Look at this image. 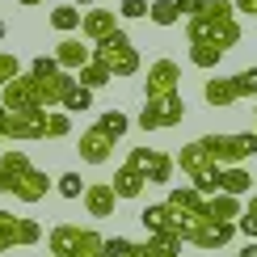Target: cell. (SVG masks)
Instances as JSON below:
<instances>
[{
  "mask_svg": "<svg viewBox=\"0 0 257 257\" xmlns=\"http://www.w3.org/2000/svg\"><path fill=\"white\" fill-rule=\"evenodd\" d=\"M51 257H105V236L80 223H55L47 236Z\"/></svg>",
  "mask_w": 257,
  "mask_h": 257,
  "instance_id": "6da1fadb",
  "label": "cell"
},
{
  "mask_svg": "<svg viewBox=\"0 0 257 257\" xmlns=\"http://www.w3.org/2000/svg\"><path fill=\"white\" fill-rule=\"evenodd\" d=\"M93 59L105 63V68L114 72V80H126V76L139 72V51H135V42H131L126 30H114L105 42H97V47H93Z\"/></svg>",
  "mask_w": 257,
  "mask_h": 257,
  "instance_id": "7a4b0ae2",
  "label": "cell"
},
{
  "mask_svg": "<svg viewBox=\"0 0 257 257\" xmlns=\"http://www.w3.org/2000/svg\"><path fill=\"white\" fill-rule=\"evenodd\" d=\"M186 34L190 42H211L219 51H232L240 42V21L236 17H211V13H198L186 21Z\"/></svg>",
  "mask_w": 257,
  "mask_h": 257,
  "instance_id": "3957f363",
  "label": "cell"
},
{
  "mask_svg": "<svg viewBox=\"0 0 257 257\" xmlns=\"http://www.w3.org/2000/svg\"><path fill=\"white\" fill-rule=\"evenodd\" d=\"M198 144L207 148L211 160H215V165H223V169L244 165V160L257 156V131H240V135H202Z\"/></svg>",
  "mask_w": 257,
  "mask_h": 257,
  "instance_id": "277c9868",
  "label": "cell"
},
{
  "mask_svg": "<svg viewBox=\"0 0 257 257\" xmlns=\"http://www.w3.org/2000/svg\"><path fill=\"white\" fill-rule=\"evenodd\" d=\"M126 165H131L135 173H144L148 186H173V169H177V160L169 156V152H160V148H131Z\"/></svg>",
  "mask_w": 257,
  "mask_h": 257,
  "instance_id": "5b68a950",
  "label": "cell"
},
{
  "mask_svg": "<svg viewBox=\"0 0 257 257\" xmlns=\"http://www.w3.org/2000/svg\"><path fill=\"white\" fill-rule=\"evenodd\" d=\"M181 236L190 244H198V249H228L232 240H236V223H223V219H194L181 228Z\"/></svg>",
  "mask_w": 257,
  "mask_h": 257,
  "instance_id": "8992f818",
  "label": "cell"
},
{
  "mask_svg": "<svg viewBox=\"0 0 257 257\" xmlns=\"http://www.w3.org/2000/svg\"><path fill=\"white\" fill-rule=\"evenodd\" d=\"M186 118V97L173 93V97H156V101H144V114H139V126L144 131H169Z\"/></svg>",
  "mask_w": 257,
  "mask_h": 257,
  "instance_id": "52a82bcc",
  "label": "cell"
},
{
  "mask_svg": "<svg viewBox=\"0 0 257 257\" xmlns=\"http://www.w3.org/2000/svg\"><path fill=\"white\" fill-rule=\"evenodd\" d=\"M181 93V68L173 59H156L148 63V80H144V101H156V97H173Z\"/></svg>",
  "mask_w": 257,
  "mask_h": 257,
  "instance_id": "ba28073f",
  "label": "cell"
},
{
  "mask_svg": "<svg viewBox=\"0 0 257 257\" xmlns=\"http://www.w3.org/2000/svg\"><path fill=\"white\" fill-rule=\"evenodd\" d=\"M0 105H5L9 114H30V110H42L38 80L30 76V72H21L13 84H5V89H0Z\"/></svg>",
  "mask_w": 257,
  "mask_h": 257,
  "instance_id": "9c48e42d",
  "label": "cell"
},
{
  "mask_svg": "<svg viewBox=\"0 0 257 257\" xmlns=\"http://www.w3.org/2000/svg\"><path fill=\"white\" fill-rule=\"evenodd\" d=\"M165 202L177 215V228H186V223H194V219H207V198H202L194 186H169Z\"/></svg>",
  "mask_w": 257,
  "mask_h": 257,
  "instance_id": "30bf717a",
  "label": "cell"
},
{
  "mask_svg": "<svg viewBox=\"0 0 257 257\" xmlns=\"http://www.w3.org/2000/svg\"><path fill=\"white\" fill-rule=\"evenodd\" d=\"M0 135L5 139H47V110L30 114H0Z\"/></svg>",
  "mask_w": 257,
  "mask_h": 257,
  "instance_id": "8fae6325",
  "label": "cell"
},
{
  "mask_svg": "<svg viewBox=\"0 0 257 257\" xmlns=\"http://www.w3.org/2000/svg\"><path fill=\"white\" fill-rule=\"evenodd\" d=\"M173 160H177V169H181V173L190 177V186H194V181H202V177H211V173H219V169H223V165H215V160H211V152H207V148L198 144V139H194V144H186V148H181V152H177Z\"/></svg>",
  "mask_w": 257,
  "mask_h": 257,
  "instance_id": "7c38bea8",
  "label": "cell"
},
{
  "mask_svg": "<svg viewBox=\"0 0 257 257\" xmlns=\"http://www.w3.org/2000/svg\"><path fill=\"white\" fill-rule=\"evenodd\" d=\"M76 152H80V160H84V165H105V160L114 156V139L105 135L97 122H93L89 131H80V139H76Z\"/></svg>",
  "mask_w": 257,
  "mask_h": 257,
  "instance_id": "4fadbf2b",
  "label": "cell"
},
{
  "mask_svg": "<svg viewBox=\"0 0 257 257\" xmlns=\"http://www.w3.org/2000/svg\"><path fill=\"white\" fill-rule=\"evenodd\" d=\"M80 202H84V211H89L93 219H110V215H114V207H118L122 198L114 194L110 181H93V186L84 190V198H80Z\"/></svg>",
  "mask_w": 257,
  "mask_h": 257,
  "instance_id": "5bb4252c",
  "label": "cell"
},
{
  "mask_svg": "<svg viewBox=\"0 0 257 257\" xmlns=\"http://www.w3.org/2000/svg\"><path fill=\"white\" fill-rule=\"evenodd\" d=\"M114 30H122L114 9H89V13H84V21H80V34L89 38L93 47H97V42H105V38L114 34Z\"/></svg>",
  "mask_w": 257,
  "mask_h": 257,
  "instance_id": "9a60e30c",
  "label": "cell"
},
{
  "mask_svg": "<svg viewBox=\"0 0 257 257\" xmlns=\"http://www.w3.org/2000/svg\"><path fill=\"white\" fill-rule=\"evenodd\" d=\"M51 55L59 59L63 72H72V76H76L84 63H93V47H84L80 38H63V42H55V51H51Z\"/></svg>",
  "mask_w": 257,
  "mask_h": 257,
  "instance_id": "2e32d148",
  "label": "cell"
},
{
  "mask_svg": "<svg viewBox=\"0 0 257 257\" xmlns=\"http://www.w3.org/2000/svg\"><path fill=\"white\" fill-rule=\"evenodd\" d=\"M202 101H207L211 110H228V105L240 101V93H236V84H232V76H211V80H202Z\"/></svg>",
  "mask_w": 257,
  "mask_h": 257,
  "instance_id": "e0dca14e",
  "label": "cell"
},
{
  "mask_svg": "<svg viewBox=\"0 0 257 257\" xmlns=\"http://www.w3.org/2000/svg\"><path fill=\"white\" fill-rule=\"evenodd\" d=\"M51 186H55V181H51L47 173H42V169H30V173H21L17 177V202H42L51 194Z\"/></svg>",
  "mask_w": 257,
  "mask_h": 257,
  "instance_id": "ac0fdd59",
  "label": "cell"
},
{
  "mask_svg": "<svg viewBox=\"0 0 257 257\" xmlns=\"http://www.w3.org/2000/svg\"><path fill=\"white\" fill-rule=\"evenodd\" d=\"M139 219H144L148 236H169V232L177 228V215L169 211V202H148V207L139 211Z\"/></svg>",
  "mask_w": 257,
  "mask_h": 257,
  "instance_id": "d6986e66",
  "label": "cell"
},
{
  "mask_svg": "<svg viewBox=\"0 0 257 257\" xmlns=\"http://www.w3.org/2000/svg\"><path fill=\"white\" fill-rule=\"evenodd\" d=\"M253 190V173L244 165H232V169H223L219 173V194H232V198H244Z\"/></svg>",
  "mask_w": 257,
  "mask_h": 257,
  "instance_id": "ffe728a7",
  "label": "cell"
},
{
  "mask_svg": "<svg viewBox=\"0 0 257 257\" xmlns=\"http://www.w3.org/2000/svg\"><path fill=\"white\" fill-rule=\"evenodd\" d=\"M110 186H114V194H118V198H139L148 181H144V173H135L131 165H122V169H114V181H110Z\"/></svg>",
  "mask_w": 257,
  "mask_h": 257,
  "instance_id": "44dd1931",
  "label": "cell"
},
{
  "mask_svg": "<svg viewBox=\"0 0 257 257\" xmlns=\"http://www.w3.org/2000/svg\"><path fill=\"white\" fill-rule=\"evenodd\" d=\"M207 215L223 219V223H236L244 215V207H240V198H232V194H215V198H207Z\"/></svg>",
  "mask_w": 257,
  "mask_h": 257,
  "instance_id": "7402d4cb",
  "label": "cell"
},
{
  "mask_svg": "<svg viewBox=\"0 0 257 257\" xmlns=\"http://www.w3.org/2000/svg\"><path fill=\"white\" fill-rule=\"evenodd\" d=\"M219 59H223V51L219 47H211V42H190V63L202 72H215L219 68Z\"/></svg>",
  "mask_w": 257,
  "mask_h": 257,
  "instance_id": "603a6c76",
  "label": "cell"
},
{
  "mask_svg": "<svg viewBox=\"0 0 257 257\" xmlns=\"http://www.w3.org/2000/svg\"><path fill=\"white\" fill-rule=\"evenodd\" d=\"M80 21H84V13L76 5H55L51 9V26L59 30V34H72V30H80Z\"/></svg>",
  "mask_w": 257,
  "mask_h": 257,
  "instance_id": "cb8c5ba5",
  "label": "cell"
},
{
  "mask_svg": "<svg viewBox=\"0 0 257 257\" xmlns=\"http://www.w3.org/2000/svg\"><path fill=\"white\" fill-rule=\"evenodd\" d=\"M97 126H101V131H105V135L114 139V144H118V139H122L126 131H131V118H126L122 110H114V105H110L105 114H97Z\"/></svg>",
  "mask_w": 257,
  "mask_h": 257,
  "instance_id": "d4e9b609",
  "label": "cell"
},
{
  "mask_svg": "<svg viewBox=\"0 0 257 257\" xmlns=\"http://www.w3.org/2000/svg\"><path fill=\"white\" fill-rule=\"evenodd\" d=\"M76 80L84 84V89H105V84L114 80V72L105 68V63H97V59H93V63H84V68L76 72Z\"/></svg>",
  "mask_w": 257,
  "mask_h": 257,
  "instance_id": "484cf974",
  "label": "cell"
},
{
  "mask_svg": "<svg viewBox=\"0 0 257 257\" xmlns=\"http://www.w3.org/2000/svg\"><path fill=\"white\" fill-rule=\"evenodd\" d=\"M0 169L5 173H13V177H21V173H30V156H26V148H0Z\"/></svg>",
  "mask_w": 257,
  "mask_h": 257,
  "instance_id": "4316f807",
  "label": "cell"
},
{
  "mask_svg": "<svg viewBox=\"0 0 257 257\" xmlns=\"http://www.w3.org/2000/svg\"><path fill=\"white\" fill-rule=\"evenodd\" d=\"M181 244H173L169 236H148V244H135V257H181Z\"/></svg>",
  "mask_w": 257,
  "mask_h": 257,
  "instance_id": "83f0119b",
  "label": "cell"
},
{
  "mask_svg": "<svg viewBox=\"0 0 257 257\" xmlns=\"http://www.w3.org/2000/svg\"><path fill=\"white\" fill-rule=\"evenodd\" d=\"M89 105H93V89H84V84L76 80V84L68 89V97H63V105H59V110H63V114H84Z\"/></svg>",
  "mask_w": 257,
  "mask_h": 257,
  "instance_id": "f1b7e54d",
  "label": "cell"
},
{
  "mask_svg": "<svg viewBox=\"0 0 257 257\" xmlns=\"http://www.w3.org/2000/svg\"><path fill=\"white\" fill-rule=\"evenodd\" d=\"M148 21H152V26H177V21H181L177 0H152V9H148Z\"/></svg>",
  "mask_w": 257,
  "mask_h": 257,
  "instance_id": "f546056e",
  "label": "cell"
},
{
  "mask_svg": "<svg viewBox=\"0 0 257 257\" xmlns=\"http://www.w3.org/2000/svg\"><path fill=\"white\" fill-rule=\"evenodd\" d=\"M38 240H42V223L30 219V215H21L17 219V249H34Z\"/></svg>",
  "mask_w": 257,
  "mask_h": 257,
  "instance_id": "4dcf8cb0",
  "label": "cell"
},
{
  "mask_svg": "<svg viewBox=\"0 0 257 257\" xmlns=\"http://www.w3.org/2000/svg\"><path fill=\"white\" fill-rule=\"evenodd\" d=\"M17 219L13 211H0V253H9V249H17Z\"/></svg>",
  "mask_w": 257,
  "mask_h": 257,
  "instance_id": "1f68e13d",
  "label": "cell"
},
{
  "mask_svg": "<svg viewBox=\"0 0 257 257\" xmlns=\"http://www.w3.org/2000/svg\"><path fill=\"white\" fill-rule=\"evenodd\" d=\"M55 190H59L63 198L76 202V198H84V190H89V186L80 181V173H59V177H55Z\"/></svg>",
  "mask_w": 257,
  "mask_h": 257,
  "instance_id": "d6a6232c",
  "label": "cell"
},
{
  "mask_svg": "<svg viewBox=\"0 0 257 257\" xmlns=\"http://www.w3.org/2000/svg\"><path fill=\"white\" fill-rule=\"evenodd\" d=\"M72 135V114H51L47 110V139H68Z\"/></svg>",
  "mask_w": 257,
  "mask_h": 257,
  "instance_id": "836d02e7",
  "label": "cell"
},
{
  "mask_svg": "<svg viewBox=\"0 0 257 257\" xmlns=\"http://www.w3.org/2000/svg\"><path fill=\"white\" fill-rule=\"evenodd\" d=\"M21 76V59L13 55V51H0V89H5V84H13Z\"/></svg>",
  "mask_w": 257,
  "mask_h": 257,
  "instance_id": "e575fe53",
  "label": "cell"
},
{
  "mask_svg": "<svg viewBox=\"0 0 257 257\" xmlns=\"http://www.w3.org/2000/svg\"><path fill=\"white\" fill-rule=\"evenodd\" d=\"M59 59L55 55H34V63H30V76H38V80H47V76H59Z\"/></svg>",
  "mask_w": 257,
  "mask_h": 257,
  "instance_id": "d590c367",
  "label": "cell"
},
{
  "mask_svg": "<svg viewBox=\"0 0 257 257\" xmlns=\"http://www.w3.org/2000/svg\"><path fill=\"white\" fill-rule=\"evenodd\" d=\"M232 84H236V93H240V101L244 97H257V68H244L232 76Z\"/></svg>",
  "mask_w": 257,
  "mask_h": 257,
  "instance_id": "8d00e7d4",
  "label": "cell"
},
{
  "mask_svg": "<svg viewBox=\"0 0 257 257\" xmlns=\"http://www.w3.org/2000/svg\"><path fill=\"white\" fill-rule=\"evenodd\" d=\"M135 253V240L126 236H105V257H131Z\"/></svg>",
  "mask_w": 257,
  "mask_h": 257,
  "instance_id": "74e56055",
  "label": "cell"
},
{
  "mask_svg": "<svg viewBox=\"0 0 257 257\" xmlns=\"http://www.w3.org/2000/svg\"><path fill=\"white\" fill-rule=\"evenodd\" d=\"M177 13L186 17V21H190V17H198V13H207V0H177Z\"/></svg>",
  "mask_w": 257,
  "mask_h": 257,
  "instance_id": "f35d334b",
  "label": "cell"
},
{
  "mask_svg": "<svg viewBox=\"0 0 257 257\" xmlns=\"http://www.w3.org/2000/svg\"><path fill=\"white\" fill-rule=\"evenodd\" d=\"M207 13L211 17H236V5L232 0H207Z\"/></svg>",
  "mask_w": 257,
  "mask_h": 257,
  "instance_id": "ab89813d",
  "label": "cell"
},
{
  "mask_svg": "<svg viewBox=\"0 0 257 257\" xmlns=\"http://www.w3.org/2000/svg\"><path fill=\"white\" fill-rule=\"evenodd\" d=\"M148 9H152V5H144V0H122L118 13L122 17H148Z\"/></svg>",
  "mask_w": 257,
  "mask_h": 257,
  "instance_id": "60d3db41",
  "label": "cell"
},
{
  "mask_svg": "<svg viewBox=\"0 0 257 257\" xmlns=\"http://www.w3.org/2000/svg\"><path fill=\"white\" fill-rule=\"evenodd\" d=\"M236 232H240L244 240H257V219H253V215H240V219H236Z\"/></svg>",
  "mask_w": 257,
  "mask_h": 257,
  "instance_id": "b9f144b4",
  "label": "cell"
},
{
  "mask_svg": "<svg viewBox=\"0 0 257 257\" xmlns=\"http://www.w3.org/2000/svg\"><path fill=\"white\" fill-rule=\"evenodd\" d=\"M0 194H17V177L0 169Z\"/></svg>",
  "mask_w": 257,
  "mask_h": 257,
  "instance_id": "7bdbcfd3",
  "label": "cell"
},
{
  "mask_svg": "<svg viewBox=\"0 0 257 257\" xmlns=\"http://www.w3.org/2000/svg\"><path fill=\"white\" fill-rule=\"evenodd\" d=\"M236 5V13H249V17H257V0H232Z\"/></svg>",
  "mask_w": 257,
  "mask_h": 257,
  "instance_id": "ee69618b",
  "label": "cell"
},
{
  "mask_svg": "<svg viewBox=\"0 0 257 257\" xmlns=\"http://www.w3.org/2000/svg\"><path fill=\"white\" fill-rule=\"evenodd\" d=\"M236 257H257V240H244V249H236Z\"/></svg>",
  "mask_w": 257,
  "mask_h": 257,
  "instance_id": "f6af8a7d",
  "label": "cell"
},
{
  "mask_svg": "<svg viewBox=\"0 0 257 257\" xmlns=\"http://www.w3.org/2000/svg\"><path fill=\"white\" fill-rule=\"evenodd\" d=\"M244 215H253V219H257V194H249V211H244Z\"/></svg>",
  "mask_w": 257,
  "mask_h": 257,
  "instance_id": "bcb514c9",
  "label": "cell"
},
{
  "mask_svg": "<svg viewBox=\"0 0 257 257\" xmlns=\"http://www.w3.org/2000/svg\"><path fill=\"white\" fill-rule=\"evenodd\" d=\"M72 5H76V9H80V5H84V9H97V0H72Z\"/></svg>",
  "mask_w": 257,
  "mask_h": 257,
  "instance_id": "7dc6e473",
  "label": "cell"
},
{
  "mask_svg": "<svg viewBox=\"0 0 257 257\" xmlns=\"http://www.w3.org/2000/svg\"><path fill=\"white\" fill-rule=\"evenodd\" d=\"M17 5H26V9H34V5H42V0H17Z\"/></svg>",
  "mask_w": 257,
  "mask_h": 257,
  "instance_id": "c3c4849f",
  "label": "cell"
},
{
  "mask_svg": "<svg viewBox=\"0 0 257 257\" xmlns=\"http://www.w3.org/2000/svg\"><path fill=\"white\" fill-rule=\"evenodd\" d=\"M5 34H9V26H5V17H0V38H5Z\"/></svg>",
  "mask_w": 257,
  "mask_h": 257,
  "instance_id": "681fc988",
  "label": "cell"
},
{
  "mask_svg": "<svg viewBox=\"0 0 257 257\" xmlns=\"http://www.w3.org/2000/svg\"><path fill=\"white\" fill-rule=\"evenodd\" d=\"M0 144H5V135H0Z\"/></svg>",
  "mask_w": 257,
  "mask_h": 257,
  "instance_id": "f907efd6",
  "label": "cell"
},
{
  "mask_svg": "<svg viewBox=\"0 0 257 257\" xmlns=\"http://www.w3.org/2000/svg\"><path fill=\"white\" fill-rule=\"evenodd\" d=\"M253 114H257V105H253Z\"/></svg>",
  "mask_w": 257,
  "mask_h": 257,
  "instance_id": "816d5d0a",
  "label": "cell"
},
{
  "mask_svg": "<svg viewBox=\"0 0 257 257\" xmlns=\"http://www.w3.org/2000/svg\"><path fill=\"white\" fill-rule=\"evenodd\" d=\"M131 257H135V253H131Z\"/></svg>",
  "mask_w": 257,
  "mask_h": 257,
  "instance_id": "f5cc1de1",
  "label": "cell"
}]
</instances>
